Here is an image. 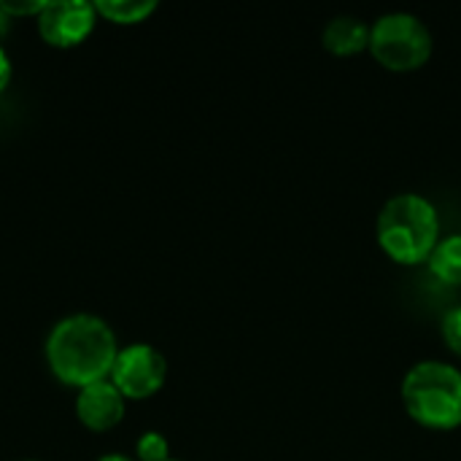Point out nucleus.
I'll return each instance as SVG.
<instances>
[{
  "label": "nucleus",
  "mask_w": 461,
  "mask_h": 461,
  "mask_svg": "<svg viewBox=\"0 0 461 461\" xmlns=\"http://www.w3.org/2000/svg\"><path fill=\"white\" fill-rule=\"evenodd\" d=\"M170 461H178V459H170Z\"/></svg>",
  "instance_id": "obj_17"
},
{
  "label": "nucleus",
  "mask_w": 461,
  "mask_h": 461,
  "mask_svg": "<svg viewBox=\"0 0 461 461\" xmlns=\"http://www.w3.org/2000/svg\"><path fill=\"white\" fill-rule=\"evenodd\" d=\"M375 238L381 251L405 267H416L429 259L435 246L440 243V213L432 200L416 192L394 194L384 203Z\"/></svg>",
  "instance_id": "obj_2"
},
{
  "label": "nucleus",
  "mask_w": 461,
  "mask_h": 461,
  "mask_svg": "<svg viewBox=\"0 0 461 461\" xmlns=\"http://www.w3.org/2000/svg\"><path fill=\"white\" fill-rule=\"evenodd\" d=\"M321 46L335 57H354L370 46V24L359 16H332L321 30Z\"/></svg>",
  "instance_id": "obj_8"
},
{
  "label": "nucleus",
  "mask_w": 461,
  "mask_h": 461,
  "mask_svg": "<svg viewBox=\"0 0 461 461\" xmlns=\"http://www.w3.org/2000/svg\"><path fill=\"white\" fill-rule=\"evenodd\" d=\"M43 0H32V3H11V0H0V8L14 19V16H35L38 19V14L43 11Z\"/></svg>",
  "instance_id": "obj_13"
},
{
  "label": "nucleus",
  "mask_w": 461,
  "mask_h": 461,
  "mask_svg": "<svg viewBox=\"0 0 461 461\" xmlns=\"http://www.w3.org/2000/svg\"><path fill=\"white\" fill-rule=\"evenodd\" d=\"M440 335L448 346L451 354H456L461 359V305H454L443 313L440 319Z\"/></svg>",
  "instance_id": "obj_12"
},
{
  "label": "nucleus",
  "mask_w": 461,
  "mask_h": 461,
  "mask_svg": "<svg viewBox=\"0 0 461 461\" xmlns=\"http://www.w3.org/2000/svg\"><path fill=\"white\" fill-rule=\"evenodd\" d=\"M30 461H32V459H30Z\"/></svg>",
  "instance_id": "obj_18"
},
{
  "label": "nucleus",
  "mask_w": 461,
  "mask_h": 461,
  "mask_svg": "<svg viewBox=\"0 0 461 461\" xmlns=\"http://www.w3.org/2000/svg\"><path fill=\"white\" fill-rule=\"evenodd\" d=\"M429 273L448 284V286H461V235H446L440 238V243L435 246V251L427 259Z\"/></svg>",
  "instance_id": "obj_9"
},
{
  "label": "nucleus",
  "mask_w": 461,
  "mask_h": 461,
  "mask_svg": "<svg viewBox=\"0 0 461 461\" xmlns=\"http://www.w3.org/2000/svg\"><path fill=\"white\" fill-rule=\"evenodd\" d=\"M402 405L408 416L432 432L461 427V370L451 362H416L402 378Z\"/></svg>",
  "instance_id": "obj_3"
},
{
  "label": "nucleus",
  "mask_w": 461,
  "mask_h": 461,
  "mask_svg": "<svg viewBox=\"0 0 461 461\" xmlns=\"http://www.w3.org/2000/svg\"><path fill=\"white\" fill-rule=\"evenodd\" d=\"M97 461H132V459H127V456H122V454H105V456H100Z\"/></svg>",
  "instance_id": "obj_16"
},
{
  "label": "nucleus",
  "mask_w": 461,
  "mask_h": 461,
  "mask_svg": "<svg viewBox=\"0 0 461 461\" xmlns=\"http://www.w3.org/2000/svg\"><path fill=\"white\" fill-rule=\"evenodd\" d=\"M95 8L113 24H140L157 11V0H97Z\"/></svg>",
  "instance_id": "obj_10"
},
{
  "label": "nucleus",
  "mask_w": 461,
  "mask_h": 461,
  "mask_svg": "<svg viewBox=\"0 0 461 461\" xmlns=\"http://www.w3.org/2000/svg\"><path fill=\"white\" fill-rule=\"evenodd\" d=\"M108 381L124 400H149L167 381V359L149 343H132L119 348Z\"/></svg>",
  "instance_id": "obj_5"
},
{
  "label": "nucleus",
  "mask_w": 461,
  "mask_h": 461,
  "mask_svg": "<svg viewBox=\"0 0 461 461\" xmlns=\"http://www.w3.org/2000/svg\"><path fill=\"white\" fill-rule=\"evenodd\" d=\"M119 354L111 324L95 313H73L59 319L46 338V362L65 386L84 389L108 381Z\"/></svg>",
  "instance_id": "obj_1"
},
{
  "label": "nucleus",
  "mask_w": 461,
  "mask_h": 461,
  "mask_svg": "<svg viewBox=\"0 0 461 461\" xmlns=\"http://www.w3.org/2000/svg\"><path fill=\"white\" fill-rule=\"evenodd\" d=\"M8 30H11V16L0 8V41L8 35Z\"/></svg>",
  "instance_id": "obj_15"
},
{
  "label": "nucleus",
  "mask_w": 461,
  "mask_h": 461,
  "mask_svg": "<svg viewBox=\"0 0 461 461\" xmlns=\"http://www.w3.org/2000/svg\"><path fill=\"white\" fill-rule=\"evenodd\" d=\"M435 41L427 22L411 11H389L381 14L370 24V46L373 59L392 73H413L424 68L432 57Z\"/></svg>",
  "instance_id": "obj_4"
},
{
  "label": "nucleus",
  "mask_w": 461,
  "mask_h": 461,
  "mask_svg": "<svg viewBox=\"0 0 461 461\" xmlns=\"http://www.w3.org/2000/svg\"><path fill=\"white\" fill-rule=\"evenodd\" d=\"M97 24V8L86 0L46 3L38 14V32L54 49H73L84 43Z\"/></svg>",
  "instance_id": "obj_6"
},
{
  "label": "nucleus",
  "mask_w": 461,
  "mask_h": 461,
  "mask_svg": "<svg viewBox=\"0 0 461 461\" xmlns=\"http://www.w3.org/2000/svg\"><path fill=\"white\" fill-rule=\"evenodd\" d=\"M127 411V400L111 381H97L78 389L76 397V419L89 432H108L122 424Z\"/></svg>",
  "instance_id": "obj_7"
},
{
  "label": "nucleus",
  "mask_w": 461,
  "mask_h": 461,
  "mask_svg": "<svg viewBox=\"0 0 461 461\" xmlns=\"http://www.w3.org/2000/svg\"><path fill=\"white\" fill-rule=\"evenodd\" d=\"M11 76H14V68H11V57L5 54V49L0 46V92L11 84Z\"/></svg>",
  "instance_id": "obj_14"
},
{
  "label": "nucleus",
  "mask_w": 461,
  "mask_h": 461,
  "mask_svg": "<svg viewBox=\"0 0 461 461\" xmlns=\"http://www.w3.org/2000/svg\"><path fill=\"white\" fill-rule=\"evenodd\" d=\"M138 461H170V443L159 432H143L135 443Z\"/></svg>",
  "instance_id": "obj_11"
}]
</instances>
